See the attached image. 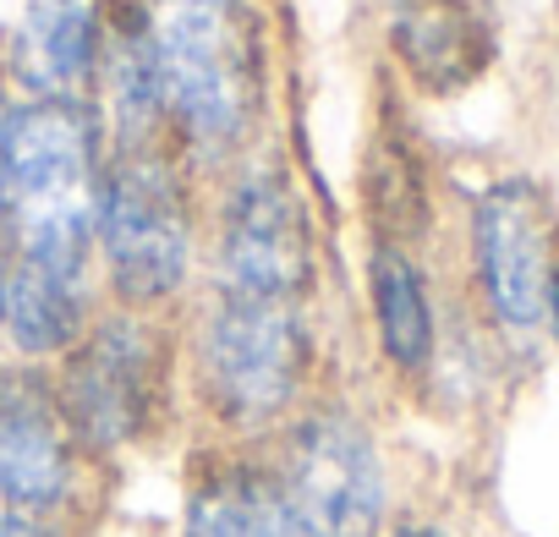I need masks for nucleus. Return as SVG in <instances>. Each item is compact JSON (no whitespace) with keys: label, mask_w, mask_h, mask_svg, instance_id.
I'll return each instance as SVG.
<instances>
[{"label":"nucleus","mask_w":559,"mask_h":537,"mask_svg":"<svg viewBox=\"0 0 559 537\" xmlns=\"http://www.w3.org/2000/svg\"><path fill=\"white\" fill-rule=\"evenodd\" d=\"M50 390L83 461H110L138 450L165 422L176 390V341L148 313H94V324L50 373Z\"/></svg>","instance_id":"20e7f679"},{"label":"nucleus","mask_w":559,"mask_h":537,"mask_svg":"<svg viewBox=\"0 0 559 537\" xmlns=\"http://www.w3.org/2000/svg\"><path fill=\"white\" fill-rule=\"evenodd\" d=\"M390 45L428 94L466 88L493 56L477 0H390Z\"/></svg>","instance_id":"9b49d317"},{"label":"nucleus","mask_w":559,"mask_h":537,"mask_svg":"<svg viewBox=\"0 0 559 537\" xmlns=\"http://www.w3.org/2000/svg\"><path fill=\"white\" fill-rule=\"evenodd\" d=\"M543 330L559 346V241H554V263H548V291H543Z\"/></svg>","instance_id":"2eb2a0df"},{"label":"nucleus","mask_w":559,"mask_h":537,"mask_svg":"<svg viewBox=\"0 0 559 537\" xmlns=\"http://www.w3.org/2000/svg\"><path fill=\"white\" fill-rule=\"evenodd\" d=\"M181 537H297V532L280 510L263 455H214L187 488Z\"/></svg>","instance_id":"ddd939ff"},{"label":"nucleus","mask_w":559,"mask_h":537,"mask_svg":"<svg viewBox=\"0 0 559 537\" xmlns=\"http://www.w3.org/2000/svg\"><path fill=\"white\" fill-rule=\"evenodd\" d=\"M0 537H67L56 521H23V515H0Z\"/></svg>","instance_id":"dca6fc26"},{"label":"nucleus","mask_w":559,"mask_h":537,"mask_svg":"<svg viewBox=\"0 0 559 537\" xmlns=\"http://www.w3.org/2000/svg\"><path fill=\"white\" fill-rule=\"evenodd\" d=\"M368 313H373V341L379 357L417 379L439 357V308L428 291V268L412 258L406 241L379 236L368 252Z\"/></svg>","instance_id":"f8f14e48"},{"label":"nucleus","mask_w":559,"mask_h":537,"mask_svg":"<svg viewBox=\"0 0 559 537\" xmlns=\"http://www.w3.org/2000/svg\"><path fill=\"white\" fill-rule=\"evenodd\" d=\"M83 472L88 461L56 406L50 373L34 362L0 368V515L67 526Z\"/></svg>","instance_id":"6e6552de"},{"label":"nucleus","mask_w":559,"mask_h":537,"mask_svg":"<svg viewBox=\"0 0 559 537\" xmlns=\"http://www.w3.org/2000/svg\"><path fill=\"white\" fill-rule=\"evenodd\" d=\"M99 121L88 105L34 99L12 110L0 208H7V313L0 335L23 362H50L94 324Z\"/></svg>","instance_id":"f257e3e1"},{"label":"nucleus","mask_w":559,"mask_h":537,"mask_svg":"<svg viewBox=\"0 0 559 537\" xmlns=\"http://www.w3.org/2000/svg\"><path fill=\"white\" fill-rule=\"evenodd\" d=\"M313 297L209 286L187 330V384L230 444H269L302 406L319 362Z\"/></svg>","instance_id":"f03ea898"},{"label":"nucleus","mask_w":559,"mask_h":537,"mask_svg":"<svg viewBox=\"0 0 559 537\" xmlns=\"http://www.w3.org/2000/svg\"><path fill=\"white\" fill-rule=\"evenodd\" d=\"M99 45H105L99 0H23L7 67L34 99L83 105L99 72Z\"/></svg>","instance_id":"9d476101"},{"label":"nucleus","mask_w":559,"mask_h":537,"mask_svg":"<svg viewBox=\"0 0 559 537\" xmlns=\"http://www.w3.org/2000/svg\"><path fill=\"white\" fill-rule=\"evenodd\" d=\"M143 50L165 127L198 154H225L247 138L263 94L258 28L247 0H148Z\"/></svg>","instance_id":"7ed1b4c3"},{"label":"nucleus","mask_w":559,"mask_h":537,"mask_svg":"<svg viewBox=\"0 0 559 537\" xmlns=\"http://www.w3.org/2000/svg\"><path fill=\"white\" fill-rule=\"evenodd\" d=\"M0 313H7V208H0Z\"/></svg>","instance_id":"f3484780"},{"label":"nucleus","mask_w":559,"mask_h":537,"mask_svg":"<svg viewBox=\"0 0 559 537\" xmlns=\"http://www.w3.org/2000/svg\"><path fill=\"white\" fill-rule=\"evenodd\" d=\"M313 281H319V258H313L308 203L297 198L292 176L280 165H247V176L230 187L219 214L214 286L313 297Z\"/></svg>","instance_id":"1a4fd4ad"},{"label":"nucleus","mask_w":559,"mask_h":537,"mask_svg":"<svg viewBox=\"0 0 559 537\" xmlns=\"http://www.w3.org/2000/svg\"><path fill=\"white\" fill-rule=\"evenodd\" d=\"M94 247L121 308L154 313L192 281L198 225L187 181L159 143H127L99 170V219Z\"/></svg>","instance_id":"423d86ee"},{"label":"nucleus","mask_w":559,"mask_h":537,"mask_svg":"<svg viewBox=\"0 0 559 537\" xmlns=\"http://www.w3.org/2000/svg\"><path fill=\"white\" fill-rule=\"evenodd\" d=\"M384 537H466V532L439 521V515H401V521L384 526Z\"/></svg>","instance_id":"4468645a"},{"label":"nucleus","mask_w":559,"mask_h":537,"mask_svg":"<svg viewBox=\"0 0 559 537\" xmlns=\"http://www.w3.org/2000/svg\"><path fill=\"white\" fill-rule=\"evenodd\" d=\"M472 286L499 335L543 330V291L554 263V208L532 176H499L472 198Z\"/></svg>","instance_id":"0eeeda50"},{"label":"nucleus","mask_w":559,"mask_h":537,"mask_svg":"<svg viewBox=\"0 0 559 537\" xmlns=\"http://www.w3.org/2000/svg\"><path fill=\"white\" fill-rule=\"evenodd\" d=\"M263 472L297 537H384L390 526L384 444L346 401H308L269 439Z\"/></svg>","instance_id":"39448f33"}]
</instances>
